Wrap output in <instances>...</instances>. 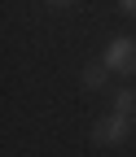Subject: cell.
<instances>
[{
	"label": "cell",
	"mask_w": 136,
	"mask_h": 157,
	"mask_svg": "<svg viewBox=\"0 0 136 157\" xmlns=\"http://www.w3.org/2000/svg\"><path fill=\"white\" fill-rule=\"evenodd\" d=\"M119 9H123L127 17H136V0H119Z\"/></svg>",
	"instance_id": "obj_5"
},
{
	"label": "cell",
	"mask_w": 136,
	"mask_h": 157,
	"mask_svg": "<svg viewBox=\"0 0 136 157\" xmlns=\"http://www.w3.org/2000/svg\"><path fill=\"white\" fill-rule=\"evenodd\" d=\"M105 70H110L105 61H88L84 66V87H101L105 83Z\"/></svg>",
	"instance_id": "obj_3"
},
{
	"label": "cell",
	"mask_w": 136,
	"mask_h": 157,
	"mask_svg": "<svg viewBox=\"0 0 136 157\" xmlns=\"http://www.w3.org/2000/svg\"><path fill=\"white\" fill-rule=\"evenodd\" d=\"M114 109H123V113H136V92H132V87H123L119 96H114Z\"/></svg>",
	"instance_id": "obj_4"
},
{
	"label": "cell",
	"mask_w": 136,
	"mask_h": 157,
	"mask_svg": "<svg viewBox=\"0 0 136 157\" xmlns=\"http://www.w3.org/2000/svg\"><path fill=\"white\" fill-rule=\"evenodd\" d=\"M105 66H110L114 74L132 78V74H136V39H127V35L110 39V44H105Z\"/></svg>",
	"instance_id": "obj_2"
},
{
	"label": "cell",
	"mask_w": 136,
	"mask_h": 157,
	"mask_svg": "<svg viewBox=\"0 0 136 157\" xmlns=\"http://www.w3.org/2000/svg\"><path fill=\"white\" fill-rule=\"evenodd\" d=\"M132 118H136V113H123V109H114V113H105L101 122L92 127V140H97V144H105V148H114V144H123V140H127V131H132Z\"/></svg>",
	"instance_id": "obj_1"
},
{
	"label": "cell",
	"mask_w": 136,
	"mask_h": 157,
	"mask_svg": "<svg viewBox=\"0 0 136 157\" xmlns=\"http://www.w3.org/2000/svg\"><path fill=\"white\" fill-rule=\"evenodd\" d=\"M44 5H48V9H70L75 0H44Z\"/></svg>",
	"instance_id": "obj_6"
}]
</instances>
